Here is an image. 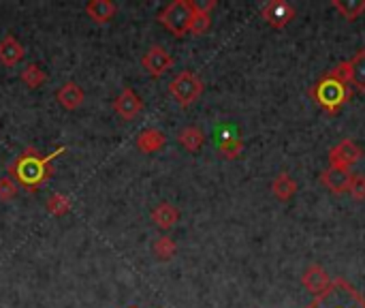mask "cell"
Wrapping results in <instances>:
<instances>
[{
    "mask_svg": "<svg viewBox=\"0 0 365 308\" xmlns=\"http://www.w3.org/2000/svg\"><path fill=\"white\" fill-rule=\"evenodd\" d=\"M130 308H137V307H130Z\"/></svg>",
    "mask_w": 365,
    "mask_h": 308,
    "instance_id": "obj_28",
    "label": "cell"
},
{
    "mask_svg": "<svg viewBox=\"0 0 365 308\" xmlns=\"http://www.w3.org/2000/svg\"><path fill=\"white\" fill-rule=\"evenodd\" d=\"M150 217H152V223H154L158 229L167 232V229H171V227L178 225V221H180V210H178L175 206L163 202V204H158V206L152 210Z\"/></svg>",
    "mask_w": 365,
    "mask_h": 308,
    "instance_id": "obj_16",
    "label": "cell"
},
{
    "mask_svg": "<svg viewBox=\"0 0 365 308\" xmlns=\"http://www.w3.org/2000/svg\"><path fill=\"white\" fill-rule=\"evenodd\" d=\"M205 90L203 79L192 73V71H182L173 77V81L169 84V94L182 105V107H190L192 103H197L201 99Z\"/></svg>",
    "mask_w": 365,
    "mask_h": 308,
    "instance_id": "obj_5",
    "label": "cell"
},
{
    "mask_svg": "<svg viewBox=\"0 0 365 308\" xmlns=\"http://www.w3.org/2000/svg\"><path fill=\"white\" fill-rule=\"evenodd\" d=\"M17 195V182L9 176L0 178V202H11Z\"/></svg>",
    "mask_w": 365,
    "mask_h": 308,
    "instance_id": "obj_26",
    "label": "cell"
},
{
    "mask_svg": "<svg viewBox=\"0 0 365 308\" xmlns=\"http://www.w3.org/2000/svg\"><path fill=\"white\" fill-rule=\"evenodd\" d=\"M113 111L122 118V120H135L141 111H143V99L133 90V88H124L115 101H113Z\"/></svg>",
    "mask_w": 365,
    "mask_h": 308,
    "instance_id": "obj_9",
    "label": "cell"
},
{
    "mask_svg": "<svg viewBox=\"0 0 365 308\" xmlns=\"http://www.w3.org/2000/svg\"><path fill=\"white\" fill-rule=\"evenodd\" d=\"M56 99H58V103H60L64 109L75 111V109L81 107L86 94H83V90H81L75 81H66V84L60 86V90L56 92Z\"/></svg>",
    "mask_w": 365,
    "mask_h": 308,
    "instance_id": "obj_14",
    "label": "cell"
},
{
    "mask_svg": "<svg viewBox=\"0 0 365 308\" xmlns=\"http://www.w3.org/2000/svg\"><path fill=\"white\" fill-rule=\"evenodd\" d=\"M216 9V0L210 2H195V13H192V21H190V34L201 36L210 30L212 26V11Z\"/></svg>",
    "mask_w": 365,
    "mask_h": 308,
    "instance_id": "obj_12",
    "label": "cell"
},
{
    "mask_svg": "<svg viewBox=\"0 0 365 308\" xmlns=\"http://www.w3.org/2000/svg\"><path fill=\"white\" fill-rule=\"evenodd\" d=\"M24 56H26V49H24V45L13 34H6L0 41V64L15 66L17 62L24 60Z\"/></svg>",
    "mask_w": 365,
    "mask_h": 308,
    "instance_id": "obj_13",
    "label": "cell"
},
{
    "mask_svg": "<svg viewBox=\"0 0 365 308\" xmlns=\"http://www.w3.org/2000/svg\"><path fill=\"white\" fill-rule=\"evenodd\" d=\"M351 180H353V172H351V169H344V167H331V165H329V167L321 174L323 187L329 189V191L336 193V195L349 193Z\"/></svg>",
    "mask_w": 365,
    "mask_h": 308,
    "instance_id": "obj_11",
    "label": "cell"
},
{
    "mask_svg": "<svg viewBox=\"0 0 365 308\" xmlns=\"http://www.w3.org/2000/svg\"><path fill=\"white\" fill-rule=\"evenodd\" d=\"M297 189H299L297 180H295L289 172H280V174L274 178V182H272V193H274V197L280 199V202H291V199L295 197Z\"/></svg>",
    "mask_w": 365,
    "mask_h": 308,
    "instance_id": "obj_15",
    "label": "cell"
},
{
    "mask_svg": "<svg viewBox=\"0 0 365 308\" xmlns=\"http://www.w3.org/2000/svg\"><path fill=\"white\" fill-rule=\"evenodd\" d=\"M86 13L92 21L96 24H107L115 17L118 13V6L111 2V0H90L86 4Z\"/></svg>",
    "mask_w": 365,
    "mask_h": 308,
    "instance_id": "obj_17",
    "label": "cell"
},
{
    "mask_svg": "<svg viewBox=\"0 0 365 308\" xmlns=\"http://www.w3.org/2000/svg\"><path fill=\"white\" fill-rule=\"evenodd\" d=\"M178 141L184 150L188 152H199L205 144V133L199 126H184L178 133Z\"/></svg>",
    "mask_w": 365,
    "mask_h": 308,
    "instance_id": "obj_19",
    "label": "cell"
},
{
    "mask_svg": "<svg viewBox=\"0 0 365 308\" xmlns=\"http://www.w3.org/2000/svg\"><path fill=\"white\" fill-rule=\"evenodd\" d=\"M349 193L353 195V199H357V202H365V176L364 174H353V180H351Z\"/></svg>",
    "mask_w": 365,
    "mask_h": 308,
    "instance_id": "obj_27",
    "label": "cell"
},
{
    "mask_svg": "<svg viewBox=\"0 0 365 308\" xmlns=\"http://www.w3.org/2000/svg\"><path fill=\"white\" fill-rule=\"evenodd\" d=\"M192 13H195V2L192 0H173L169 2L165 9H160L158 13V21L178 39L186 36L190 30V21H192Z\"/></svg>",
    "mask_w": 365,
    "mask_h": 308,
    "instance_id": "obj_4",
    "label": "cell"
},
{
    "mask_svg": "<svg viewBox=\"0 0 365 308\" xmlns=\"http://www.w3.org/2000/svg\"><path fill=\"white\" fill-rule=\"evenodd\" d=\"M152 251H154V255H156L158 259L169 262V259H173V257H175V253H178V244H175V240H173V238H169V236H160V238H156V240H154Z\"/></svg>",
    "mask_w": 365,
    "mask_h": 308,
    "instance_id": "obj_22",
    "label": "cell"
},
{
    "mask_svg": "<svg viewBox=\"0 0 365 308\" xmlns=\"http://www.w3.org/2000/svg\"><path fill=\"white\" fill-rule=\"evenodd\" d=\"M21 81L28 86V88H41L45 81H47V73L36 66V64H28L24 71H21Z\"/></svg>",
    "mask_w": 365,
    "mask_h": 308,
    "instance_id": "obj_23",
    "label": "cell"
},
{
    "mask_svg": "<svg viewBox=\"0 0 365 308\" xmlns=\"http://www.w3.org/2000/svg\"><path fill=\"white\" fill-rule=\"evenodd\" d=\"M306 308H365V298L349 281L334 279L331 285L314 296V300Z\"/></svg>",
    "mask_w": 365,
    "mask_h": 308,
    "instance_id": "obj_3",
    "label": "cell"
},
{
    "mask_svg": "<svg viewBox=\"0 0 365 308\" xmlns=\"http://www.w3.org/2000/svg\"><path fill=\"white\" fill-rule=\"evenodd\" d=\"M364 159V150L357 141L353 139H342L340 144H336L329 150V165L331 167H344L351 169L355 163H359Z\"/></svg>",
    "mask_w": 365,
    "mask_h": 308,
    "instance_id": "obj_6",
    "label": "cell"
},
{
    "mask_svg": "<svg viewBox=\"0 0 365 308\" xmlns=\"http://www.w3.org/2000/svg\"><path fill=\"white\" fill-rule=\"evenodd\" d=\"M349 62H351V86H355L357 92H365V49H359Z\"/></svg>",
    "mask_w": 365,
    "mask_h": 308,
    "instance_id": "obj_21",
    "label": "cell"
},
{
    "mask_svg": "<svg viewBox=\"0 0 365 308\" xmlns=\"http://www.w3.org/2000/svg\"><path fill=\"white\" fill-rule=\"evenodd\" d=\"M64 152V146L53 150L51 154L41 157L36 150L26 148L11 165H9V178H13L17 184H21L28 191H36L43 182H47L53 174L51 161Z\"/></svg>",
    "mask_w": 365,
    "mask_h": 308,
    "instance_id": "obj_2",
    "label": "cell"
},
{
    "mask_svg": "<svg viewBox=\"0 0 365 308\" xmlns=\"http://www.w3.org/2000/svg\"><path fill=\"white\" fill-rule=\"evenodd\" d=\"M331 277H329V272L321 266V264H310L306 270H304V274H302V285L312 294V296H319V294H323L329 285H331Z\"/></svg>",
    "mask_w": 365,
    "mask_h": 308,
    "instance_id": "obj_10",
    "label": "cell"
},
{
    "mask_svg": "<svg viewBox=\"0 0 365 308\" xmlns=\"http://www.w3.org/2000/svg\"><path fill=\"white\" fill-rule=\"evenodd\" d=\"M141 66L148 71V75H152V77L158 79V77H163V75L173 66V56H171L165 47L154 45V47H150V49L143 54Z\"/></svg>",
    "mask_w": 365,
    "mask_h": 308,
    "instance_id": "obj_8",
    "label": "cell"
},
{
    "mask_svg": "<svg viewBox=\"0 0 365 308\" xmlns=\"http://www.w3.org/2000/svg\"><path fill=\"white\" fill-rule=\"evenodd\" d=\"M165 144H167V137L158 129H145L137 135V148L145 154H154V152L163 150Z\"/></svg>",
    "mask_w": 365,
    "mask_h": 308,
    "instance_id": "obj_18",
    "label": "cell"
},
{
    "mask_svg": "<svg viewBox=\"0 0 365 308\" xmlns=\"http://www.w3.org/2000/svg\"><path fill=\"white\" fill-rule=\"evenodd\" d=\"M218 152L220 157L233 161V159H240V154L244 152V141L240 137H225L218 146Z\"/></svg>",
    "mask_w": 365,
    "mask_h": 308,
    "instance_id": "obj_24",
    "label": "cell"
},
{
    "mask_svg": "<svg viewBox=\"0 0 365 308\" xmlns=\"http://www.w3.org/2000/svg\"><path fill=\"white\" fill-rule=\"evenodd\" d=\"M331 6L346 19L355 21L359 15L365 13V0H331Z\"/></svg>",
    "mask_w": 365,
    "mask_h": 308,
    "instance_id": "obj_20",
    "label": "cell"
},
{
    "mask_svg": "<svg viewBox=\"0 0 365 308\" xmlns=\"http://www.w3.org/2000/svg\"><path fill=\"white\" fill-rule=\"evenodd\" d=\"M261 17L276 30L289 26L295 19V9L287 0H272L261 6Z\"/></svg>",
    "mask_w": 365,
    "mask_h": 308,
    "instance_id": "obj_7",
    "label": "cell"
},
{
    "mask_svg": "<svg viewBox=\"0 0 365 308\" xmlns=\"http://www.w3.org/2000/svg\"><path fill=\"white\" fill-rule=\"evenodd\" d=\"M310 96L314 103L329 116H336L342 111V107L351 101V62L344 60L336 64V69L327 71L310 90Z\"/></svg>",
    "mask_w": 365,
    "mask_h": 308,
    "instance_id": "obj_1",
    "label": "cell"
},
{
    "mask_svg": "<svg viewBox=\"0 0 365 308\" xmlns=\"http://www.w3.org/2000/svg\"><path fill=\"white\" fill-rule=\"evenodd\" d=\"M71 210V197L62 195V193H53L47 199V212L51 217H64Z\"/></svg>",
    "mask_w": 365,
    "mask_h": 308,
    "instance_id": "obj_25",
    "label": "cell"
}]
</instances>
